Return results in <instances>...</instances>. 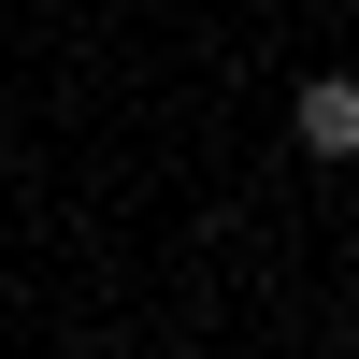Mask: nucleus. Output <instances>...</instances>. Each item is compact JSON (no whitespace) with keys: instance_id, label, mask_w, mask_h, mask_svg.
<instances>
[{"instance_id":"1","label":"nucleus","mask_w":359,"mask_h":359,"mask_svg":"<svg viewBox=\"0 0 359 359\" xmlns=\"http://www.w3.org/2000/svg\"><path fill=\"white\" fill-rule=\"evenodd\" d=\"M287 144H302V158H359V86H345V72H316L302 101H287Z\"/></svg>"}]
</instances>
